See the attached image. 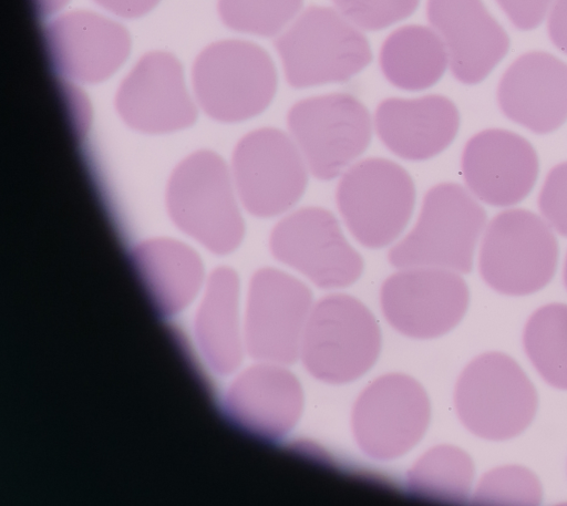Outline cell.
Returning a JSON list of instances; mask_svg holds the SVG:
<instances>
[{"instance_id":"1","label":"cell","mask_w":567,"mask_h":506,"mask_svg":"<svg viewBox=\"0 0 567 506\" xmlns=\"http://www.w3.org/2000/svg\"><path fill=\"white\" fill-rule=\"evenodd\" d=\"M486 213L461 185L441 183L424 195L414 227L393 246L389 262L396 268L435 267L467 273Z\"/></svg>"},{"instance_id":"2","label":"cell","mask_w":567,"mask_h":506,"mask_svg":"<svg viewBox=\"0 0 567 506\" xmlns=\"http://www.w3.org/2000/svg\"><path fill=\"white\" fill-rule=\"evenodd\" d=\"M274 45L295 89L347 82L372 61L365 35L329 7H308Z\"/></svg>"},{"instance_id":"3","label":"cell","mask_w":567,"mask_h":506,"mask_svg":"<svg viewBox=\"0 0 567 506\" xmlns=\"http://www.w3.org/2000/svg\"><path fill=\"white\" fill-rule=\"evenodd\" d=\"M278 84L268 52L245 40H223L205 48L193 68V85L202 109L214 120L243 122L262 113Z\"/></svg>"},{"instance_id":"4","label":"cell","mask_w":567,"mask_h":506,"mask_svg":"<svg viewBox=\"0 0 567 506\" xmlns=\"http://www.w3.org/2000/svg\"><path fill=\"white\" fill-rule=\"evenodd\" d=\"M380 347V330L371 311L354 297L333 293L312 306L299 357L312 376L340 384L364 374Z\"/></svg>"},{"instance_id":"5","label":"cell","mask_w":567,"mask_h":506,"mask_svg":"<svg viewBox=\"0 0 567 506\" xmlns=\"http://www.w3.org/2000/svg\"><path fill=\"white\" fill-rule=\"evenodd\" d=\"M454 400L464 426L491 441L518 435L537 410L534 385L520 366L501 352L482 354L464 369Z\"/></svg>"},{"instance_id":"6","label":"cell","mask_w":567,"mask_h":506,"mask_svg":"<svg viewBox=\"0 0 567 506\" xmlns=\"http://www.w3.org/2000/svg\"><path fill=\"white\" fill-rule=\"evenodd\" d=\"M557 261L558 242L549 225L530 210L512 208L487 225L478 270L495 291L526 296L548 285Z\"/></svg>"},{"instance_id":"7","label":"cell","mask_w":567,"mask_h":506,"mask_svg":"<svg viewBox=\"0 0 567 506\" xmlns=\"http://www.w3.org/2000/svg\"><path fill=\"white\" fill-rule=\"evenodd\" d=\"M167 207L172 219L209 249L227 254L245 234V223L225 162L212 152L185 159L169 180Z\"/></svg>"},{"instance_id":"8","label":"cell","mask_w":567,"mask_h":506,"mask_svg":"<svg viewBox=\"0 0 567 506\" xmlns=\"http://www.w3.org/2000/svg\"><path fill=\"white\" fill-rule=\"evenodd\" d=\"M336 200L354 239L378 249L392 244L405 229L414 208L415 187L399 164L369 157L346 171Z\"/></svg>"},{"instance_id":"9","label":"cell","mask_w":567,"mask_h":506,"mask_svg":"<svg viewBox=\"0 0 567 506\" xmlns=\"http://www.w3.org/2000/svg\"><path fill=\"white\" fill-rule=\"evenodd\" d=\"M287 125L310 173L336 178L368 148L372 125L368 109L350 93H330L295 103Z\"/></svg>"},{"instance_id":"10","label":"cell","mask_w":567,"mask_h":506,"mask_svg":"<svg viewBox=\"0 0 567 506\" xmlns=\"http://www.w3.org/2000/svg\"><path fill=\"white\" fill-rule=\"evenodd\" d=\"M231 166L243 206L260 218L275 217L292 208L308 183L300 149L285 132L275 127L246 134L234 149Z\"/></svg>"},{"instance_id":"11","label":"cell","mask_w":567,"mask_h":506,"mask_svg":"<svg viewBox=\"0 0 567 506\" xmlns=\"http://www.w3.org/2000/svg\"><path fill=\"white\" fill-rule=\"evenodd\" d=\"M430 421L424 389L405 374L391 373L374 380L357 399L352 433L368 456L390 461L410 451Z\"/></svg>"},{"instance_id":"12","label":"cell","mask_w":567,"mask_h":506,"mask_svg":"<svg viewBox=\"0 0 567 506\" xmlns=\"http://www.w3.org/2000/svg\"><path fill=\"white\" fill-rule=\"evenodd\" d=\"M269 245L277 260L322 289L348 287L363 270V259L338 219L321 207H302L282 218L271 230Z\"/></svg>"},{"instance_id":"13","label":"cell","mask_w":567,"mask_h":506,"mask_svg":"<svg viewBox=\"0 0 567 506\" xmlns=\"http://www.w3.org/2000/svg\"><path fill=\"white\" fill-rule=\"evenodd\" d=\"M468 288L455 271L435 267L403 268L380 289V304L399 332L430 339L452 330L464 317Z\"/></svg>"},{"instance_id":"14","label":"cell","mask_w":567,"mask_h":506,"mask_svg":"<svg viewBox=\"0 0 567 506\" xmlns=\"http://www.w3.org/2000/svg\"><path fill=\"white\" fill-rule=\"evenodd\" d=\"M312 306V293L302 281L275 268L258 270L250 282L247 309L251 352L267 362H293Z\"/></svg>"},{"instance_id":"15","label":"cell","mask_w":567,"mask_h":506,"mask_svg":"<svg viewBox=\"0 0 567 506\" xmlns=\"http://www.w3.org/2000/svg\"><path fill=\"white\" fill-rule=\"evenodd\" d=\"M467 188L495 207L518 204L532 192L539 171L538 156L523 136L502 128L484 130L464 146L461 159Z\"/></svg>"},{"instance_id":"16","label":"cell","mask_w":567,"mask_h":506,"mask_svg":"<svg viewBox=\"0 0 567 506\" xmlns=\"http://www.w3.org/2000/svg\"><path fill=\"white\" fill-rule=\"evenodd\" d=\"M115 103L125 123L146 133L176 131L196 117L179 62L162 51L138 60L121 83Z\"/></svg>"},{"instance_id":"17","label":"cell","mask_w":567,"mask_h":506,"mask_svg":"<svg viewBox=\"0 0 567 506\" xmlns=\"http://www.w3.org/2000/svg\"><path fill=\"white\" fill-rule=\"evenodd\" d=\"M44 38L55 69L85 83L112 75L131 49L130 35L120 23L90 11L56 18L47 25Z\"/></svg>"},{"instance_id":"18","label":"cell","mask_w":567,"mask_h":506,"mask_svg":"<svg viewBox=\"0 0 567 506\" xmlns=\"http://www.w3.org/2000/svg\"><path fill=\"white\" fill-rule=\"evenodd\" d=\"M426 16L444 41L451 72L461 83L482 82L508 52L506 31L482 0H427Z\"/></svg>"},{"instance_id":"19","label":"cell","mask_w":567,"mask_h":506,"mask_svg":"<svg viewBox=\"0 0 567 506\" xmlns=\"http://www.w3.org/2000/svg\"><path fill=\"white\" fill-rule=\"evenodd\" d=\"M497 103L533 133L556 131L567 121V63L543 51L522 54L499 80Z\"/></svg>"},{"instance_id":"20","label":"cell","mask_w":567,"mask_h":506,"mask_svg":"<svg viewBox=\"0 0 567 506\" xmlns=\"http://www.w3.org/2000/svg\"><path fill=\"white\" fill-rule=\"evenodd\" d=\"M380 141L396 156L424 161L443 152L455 138L460 114L446 96L429 94L419 99L389 97L374 114Z\"/></svg>"},{"instance_id":"21","label":"cell","mask_w":567,"mask_h":506,"mask_svg":"<svg viewBox=\"0 0 567 506\" xmlns=\"http://www.w3.org/2000/svg\"><path fill=\"white\" fill-rule=\"evenodd\" d=\"M284 364L267 362L241 381V411L247 424L268 440H280L296 425L303 406L298 379Z\"/></svg>"},{"instance_id":"22","label":"cell","mask_w":567,"mask_h":506,"mask_svg":"<svg viewBox=\"0 0 567 506\" xmlns=\"http://www.w3.org/2000/svg\"><path fill=\"white\" fill-rule=\"evenodd\" d=\"M379 63L385 79L405 91H422L444 74L449 53L442 38L431 28L400 27L384 40Z\"/></svg>"},{"instance_id":"23","label":"cell","mask_w":567,"mask_h":506,"mask_svg":"<svg viewBox=\"0 0 567 506\" xmlns=\"http://www.w3.org/2000/svg\"><path fill=\"white\" fill-rule=\"evenodd\" d=\"M474 476L471 457L451 445L427 451L408 475L412 494L444 503H464Z\"/></svg>"},{"instance_id":"24","label":"cell","mask_w":567,"mask_h":506,"mask_svg":"<svg viewBox=\"0 0 567 506\" xmlns=\"http://www.w3.org/2000/svg\"><path fill=\"white\" fill-rule=\"evenodd\" d=\"M524 348L547 383L567 390V304L537 309L526 323Z\"/></svg>"},{"instance_id":"25","label":"cell","mask_w":567,"mask_h":506,"mask_svg":"<svg viewBox=\"0 0 567 506\" xmlns=\"http://www.w3.org/2000/svg\"><path fill=\"white\" fill-rule=\"evenodd\" d=\"M303 0H218L221 21L231 30L277 35L301 10Z\"/></svg>"},{"instance_id":"26","label":"cell","mask_w":567,"mask_h":506,"mask_svg":"<svg viewBox=\"0 0 567 506\" xmlns=\"http://www.w3.org/2000/svg\"><path fill=\"white\" fill-rule=\"evenodd\" d=\"M474 497L477 504L537 505L542 487L527 468L503 466L482 477Z\"/></svg>"},{"instance_id":"27","label":"cell","mask_w":567,"mask_h":506,"mask_svg":"<svg viewBox=\"0 0 567 506\" xmlns=\"http://www.w3.org/2000/svg\"><path fill=\"white\" fill-rule=\"evenodd\" d=\"M339 12L354 25L378 31L409 18L420 0H332Z\"/></svg>"},{"instance_id":"28","label":"cell","mask_w":567,"mask_h":506,"mask_svg":"<svg viewBox=\"0 0 567 506\" xmlns=\"http://www.w3.org/2000/svg\"><path fill=\"white\" fill-rule=\"evenodd\" d=\"M538 207L546 221L567 237V162L547 174L538 196Z\"/></svg>"},{"instance_id":"29","label":"cell","mask_w":567,"mask_h":506,"mask_svg":"<svg viewBox=\"0 0 567 506\" xmlns=\"http://www.w3.org/2000/svg\"><path fill=\"white\" fill-rule=\"evenodd\" d=\"M554 0H496L511 23L518 30L537 28Z\"/></svg>"},{"instance_id":"30","label":"cell","mask_w":567,"mask_h":506,"mask_svg":"<svg viewBox=\"0 0 567 506\" xmlns=\"http://www.w3.org/2000/svg\"><path fill=\"white\" fill-rule=\"evenodd\" d=\"M548 35L553 44L567 55V0H556L547 21Z\"/></svg>"},{"instance_id":"31","label":"cell","mask_w":567,"mask_h":506,"mask_svg":"<svg viewBox=\"0 0 567 506\" xmlns=\"http://www.w3.org/2000/svg\"><path fill=\"white\" fill-rule=\"evenodd\" d=\"M110 12L123 18H138L151 11L159 0H94Z\"/></svg>"},{"instance_id":"32","label":"cell","mask_w":567,"mask_h":506,"mask_svg":"<svg viewBox=\"0 0 567 506\" xmlns=\"http://www.w3.org/2000/svg\"><path fill=\"white\" fill-rule=\"evenodd\" d=\"M38 10L47 16L58 11L62 8L69 0H34Z\"/></svg>"},{"instance_id":"33","label":"cell","mask_w":567,"mask_h":506,"mask_svg":"<svg viewBox=\"0 0 567 506\" xmlns=\"http://www.w3.org/2000/svg\"><path fill=\"white\" fill-rule=\"evenodd\" d=\"M563 276H564V283H565V286L567 288V255H566V259H565V264H564V273H563Z\"/></svg>"}]
</instances>
